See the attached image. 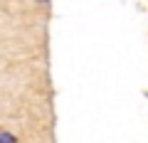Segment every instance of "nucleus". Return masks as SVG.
I'll return each instance as SVG.
<instances>
[{
	"label": "nucleus",
	"instance_id": "nucleus-2",
	"mask_svg": "<svg viewBox=\"0 0 148 143\" xmlns=\"http://www.w3.org/2000/svg\"><path fill=\"white\" fill-rule=\"evenodd\" d=\"M37 3H40V5H49V0H37Z\"/></svg>",
	"mask_w": 148,
	"mask_h": 143
},
{
	"label": "nucleus",
	"instance_id": "nucleus-1",
	"mask_svg": "<svg viewBox=\"0 0 148 143\" xmlns=\"http://www.w3.org/2000/svg\"><path fill=\"white\" fill-rule=\"evenodd\" d=\"M3 141H8V143H15V141H17V136H15V133H8V131H3V133H0V143H3Z\"/></svg>",
	"mask_w": 148,
	"mask_h": 143
}]
</instances>
